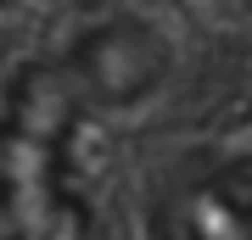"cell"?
Listing matches in <instances>:
<instances>
[{
    "label": "cell",
    "instance_id": "1",
    "mask_svg": "<svg viewBox=\"0 0 252 240\" xmlns=\"http://www.w3.org/2000/svg\"><path fill=\"white\" fill-rule=\"evenodd\" d=\"M90 107L79 79L28 62L0 95V240H95V213L73 185V134Z\"/></svg>",
    "mask_w": 252,
    "mask_h": 240
},
{
    "label": "cell",
    "instance_id": "2",
    "mask_svg": "<svg viewBox=\"0 0 252 240\" xmlns=\"http://www.w3.org/2000/svg\"><path fill=\"white\" fill-rule=\"evenodd\" d=\"M157 240H252V145L207 151L174 179L152 213Z\"/></svg>",
    "mask_w": 252,
    "mask_h": 240
}]
</instances>
